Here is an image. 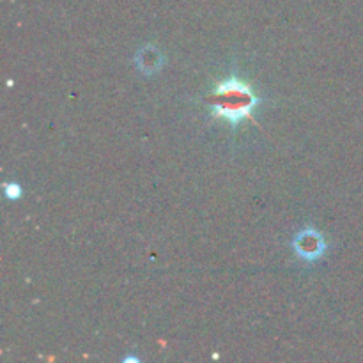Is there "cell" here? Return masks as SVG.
<instances>
[{
  "label": "cell",
  "instance_id": "cell-1",
  "mask_svg": "<svg viewBox=\"0 0 363 363\" xmlns=\"http://www.w3.org/2000/svg\"><path fill=\"white\" fill-rule=\"evenodd\" d=\"M261 103L252 87L236 77L222 80L216 85L215 92L209 96L211 113L216 119L227 121L238 126L241 121L252 119V112Z\"/></svg>",
  "mask_w": 363,
  "mask_h": 363
},
{
  "label": "cell",
  "instance_id": "cell-2",
  "mask_svg": "<svg viewBox=\"0 0 363 363\" xmlns=\"http://www.w3.org/2000/svg\"><path fill=\"white\" fill-rule=\"evenodd\" d=\"M294 250L300 255L303 261H318L326 250L325 238H323L321 233H318L315 229H305L301 230L300 234H296L293 241Z\"/></svg>",
  "mask_w": 363,
  "mask_h": 363
},
{
  "label": "cell",
  "instance_id": "cell-3",
  "mask_svg": "<svg viewBox=\"0 0 363 363\" xmlns=\"http://www.w3.org/2000/svg\"><path fill=\"white\" fill-rule=\"evenodd\" d=\"M135 64H137V69L144 74H155L165 64V55L160 52L156 46L145 45L144 48H140L135 57Z\"/></svg>",
  "mask_w": 363,
  "mask_h": 363
},
{
  "label": "cell",
  "instance_id": "cell-4",
  "mask_svg": "<svg viewBox=\"0 0 363 363\" xmlns=\"http://www.w3.org/2000/svg\"><path fill=\"white\" fill-rule=\"evenodd\" d=\"M4 194H6L7 199H18L21 195V188L16 183H7L4 186Z\"/></svg>",
  "mask_w": 363,
  "mask_h": 363
}]
</instances>
